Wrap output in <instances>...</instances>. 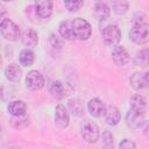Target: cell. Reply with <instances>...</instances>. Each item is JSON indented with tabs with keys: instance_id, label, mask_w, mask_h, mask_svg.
Listing matches in <instances>:
<instances>
[{
	"instance_id": "1",
	"label": "cell",
	"mask_w": 149,
	"mask_h": 149,
	"mask_svg": "<svg viewBox=\"0 0 149 149\" xmlns=\"http://www.w3.org/2000/svg\"><path fill=\"white\" fill-rule=\"evenodd\" d=\"M71 27H72V31L74 35V38L80 40V41H86L92 33L91 29V24L81 17H76L72 22H71Z\"/></svg>"
},
{
	"instance_id": "2",
	"label": "cell",
	"mask_w": 149,
	"mask_h": 149,
	"mask_svg": "<svg viewBox=\"0 0 149 149\" xmlns=\"http://www.w3.org/2000/svg\"><path fill=\"white\" fill-rule=\"evenodd\" d=\"M129 38L136 44H146L149 42V24L146 22L135 24L129 31Z\"/></svg>"
},
{
	"instance_id": "3",
	"label": "cell",
	"mask_w": 149,
	"mask_h": 149,
	"mask_svg": "<svg viewBox=\"0 0 149 149\" xmlns=\"http://www.w3.org/2000/svg\"><path fill=\"white\" fill-rule=\"evenodd\" d=\"M1 36L7 41H16L20 36V28L9 19L2 17L0 22Z\"/></svg>"
},
{
	"instance_id": "4",
	"label": "cell",
	"mask_w": 149,
	"mask_h": 149,
	"mask_svg": "<svg viewBox=\"0 0 149 149\" xmlns=\"http://www.w3.org/2000/svg\"><path fill=\"white\" fill-rule=\"evenodd\" d=\"M80 133L83 139L88 143H94L99 139V127L95 122L86 119L81 122Z\"/></svg>"
},
{
	"instance_id": "5",
	"label": "cell",
	"mask_w": 149,
	"mask_h": 149,
	"mask_svg": "<svg viewBox=\"0 0 149 149\" xmlns=\"http://www.w3.org/2000/svg\"><path fill=\"white\" fill-rule=\"evenodd\" d=\"M101 36L106 45L116 47L121 40V31L115 24H109L102 29Z\"/></svg>"
},
{
	"instance_id": "6",
	"label": "cell",
	"mask_w": 149,
	"mask_h": 149,
	"mask_svg": "<svg viewBox=\"0 0 149 149\" xmlns=\"http://www.w3.org/2000/svg\"><path fill=\"white\" fill-rule=\"evenodd\" d=\"M26 86L28 90L36 92L40 91L44 86V78L43 74L37 70H31L26 76Z\"/></svg>"
},
{
	"instance_id": "7",
	"label": "cell",
	"mask_w": 149,
	"mask_h": 149,
	"mask_svg": "<svg viewBox=\"0 0 149 149\" xmlns=\"http://www.w3.org/2000/svg\"><path fill=\"white\" fill-rule=\"evenodd\" d=\"M144 111L130 108L126 114V123L133 129H137L144 125Z\"/></svg>"
},
{
	"instance_id": "8",
	"label": "cell",
	"mask_w": 149,
	"mask_h": 149,
	"mask_svg": "<svg viewBox=\"0 0 149 149\" xmlns=\"http://www.w3.org/2000/svg\"><path fill=\"white\" fill-rule=\"evenodd\" d=\"M70 123V116L68 109L62 104L57 105L55 108V125L59 129H65Z\"/></svg>"
},
{
	"instance_id": "9",
	"label": "cell",
	"mask_w": 149,
	"mask_h": 149,
	"mask_svg": "<svg viewBox=\"0 0 149 149\" xmlns=\"http://www.w3.org/2000/svg\"><path fill=\"white\" fill-rule=\"evenodd\" d=\"M52 0H35V12L38 16L47 19L52 13Z\"/></svg>"
},
{
	"instance_id": "10",
	"label": "cell",
	"mask_w": 149,
	"mask_h": 149,
	"mask_svg": "<svg viewBox=\"0 0 149 149\" xmlns=\"http://www.w3.org/2000/svg\"><path fill=\"white\" fill-rule=\"evenodd\" d=\"M112 59L116 65L123 66L129 62V54L126 50V48L121 45H116L112 51Z\"/></svg>"
},
{
	"instance_id": "11",
	"label": "cell",
	"mask_w": 149,
	"mask_h": 149,
	"mask_svg": "<svg viewBox=\"0 0 149 149\" xmlns=\"http://www.w3.org/2000/svg\"><path fill=\"white\" fill-rule=\"evenodd\" d=\"M87 109L88 113L94 116V118H101L102 115H105V105L98 99V98H93L87 102Z\"/></svg>"
},
{
	"instance_id": "12",
	"label": "cell",
	"mask_w": 149,
	"mask_h": 149,
	"mask_svg": "<svg viewBox=\"0 0 149 149\" xmlns=\"http://www.w3.org/2000/svg\"><path fill=\"white\" fill-rule=\"evenodd\" d=\"M121 119V114H120V111L118 107L115 106H108L105 111V121L107 125L109 126H115L119 123Z\"/></svg>"
},
{
	"instance_id": "13",
	"label": "cell",
	"mask_w": 149,
	"mask_h": 149,
	"mask_svg": "<svg viewBox=\"0 0 149 149\" xmlns=\"http://www.w3.org/2000/svg\"><path fill=\"white\" fill-rule=\"evenodd\" d=\"M21 41L26 47H36L38 43V35L34 29H26L21 34Z\"/></svg>"
},
{
	"instance_id": "14",
	"label": "cell",
	"mask_w": 149,
	"mask_h": 149,
	"mask_svg": "<svg viewBox=\"0 0 149 149\" xmlns=\"http://www.w3.org/2000/svg\"><path fill=\"white\" fill-rule=\"evenodd\" d=\"M5 74H6V78L8 80L16 83V81H19L21 79L22 71H21V69H20V66L17 64L12 63V64H9V65H7L5 68Z\"/></svg>"
},
{
	"instance_id": "15",
	"label": "cell",
	"mask_w": 149,
	"mask_h": 149,
	"mask_svg": "<svg viewBox=\"0 0 149 149\" xmlns=\"http://www.w3.org/2000/svg\"><path fill=\"white\" fill-rule=\"evenodd\" d=\"M7 108H8L9 114H12L13 116L23 115L27 112V105L22 100H14V101L9 102V105H8Z\"/></svg>"
},
{
	"instance_id": "16",
	"label": "cell",
	"mask_w": 149,
	"mask_h": 149,
	"mask_svg": "<svg viewBox=\"0 0 149 149\" xmlns=\"http://www.w3.org/2000/svg\"><path fill=\"white\" fill-rule=\"evenodd\" d=\"M58 31H59V35L62 36V38L70 40V41L71 40H74V35H73V31H72L71 22H69V21H62L59 23Z\"/></svg>"
},
{
	"instance_id": "17",
	"label": "cell",
	"mask_w": 149,
	"mask_h": 149,
	"mask_svg": "<svg viewBox=\"0 0 149 149\" xmlns=\"http://www.w3.org/2000/svg\"><path fill=\"white\" fill-rule=\"evenodd\" d=\"M94 16L100 21H104V20L108 19V16H109L108 6L104 2H97L95 6H94Z\"/></svg>"
},
{
	"instance_id": "18",
	"label": "cell",
	"mask_w": 149,
	"mask_h": 149,
	"mask_svg": "<svg viewBox=\"0 0 149 149\" xmlns=\"http://www.w3.org/2000/svg\"><path fill=\"white\" fill-rule=\"evenodd\" d=\"M49 91H50L51 95H52L55 99L61 100V99H63V98L65 97V88H64L63 84H62L61 81H58V80L51 83V85H50V87H49Z\"/></svg>"
},
{
	"instance_id": "19",
	"label": "cell",
	"mask_w": 149,
	"mask_h": 149,
	"mask_svg": "<svg viewBox=\"0 0 149 149\" xmlns=\"http://www.w3.org/2000/svg\"><path fill=\"white\" fill-rule=\"evenodd\" d=\"M35 61V55L30 49H23L21 50L19 55V62L23 66H30Z\"/></svg>"
},
{
	"instance_id": "20",
	"label": "cell",
	"mask_w": 149,
	"mask_h": 149,
	"mask_svg": "<svg viewBox=\"0 0 149 149\" xmlns=\"http://www.w3.org/2000/svg\"><path fill=\"white\" fill-rule=\"evenodd\" d=\"M134 63L139 66L149 65V48H144V49L137 51L134 57Z\"/></svg>"
},
{
	"instance_id": "21",
	"label": "cell",
	"mask_w": 149,
	"mask_h": 149,
	"mask_svg": "<svg viewBox=\"0 0 149 149\" xmlns=\"http://www.w3.org/2000/svg\"><path fill=\"white\" fill-rule=\"evenodd\" d=\"M129 83L132 85V87L136 91H140L142 90L144 86H146V83H144V74L140 73V72H134L130 78H129Z\"/></svg>"
},
{
	"instance_id": "22",
	"label": "cell",
	"mask_w": 149,
	"mask_h": 149,
	"mask_svg": "<svg viewBox=\"0 0 149 149\" xmlns=\"http://www.w3.org/2000/svg\"><path fill=\"white\" fill-rule=\"evenodd\" d=\"M129 104H130V108L144 111V108L147 106V99L143 95H141V94H134L130 98Z\"/></svg>"
},
{
	"instance_id": "23",
	"label": "cell",
	"mask_w": 149,
	"mask_h": 149,
	"mask_svg": "<svg viewBox=\"0 0 149 149\" xmlns=\"http://www.w3.org/2000/svg\"><path fill=\"white\" fill-rule=\"evenodd\" d=\"M10 125L15 129H21V128H24V127H27L29 125V119H28V116L26 114L13 116L10 119Z\"/></svg>"
},
{
	"instance_id": "24",
	"label": "cell",
	"mask_w": 149,
	"mask_h": 149,
	"mask_svg": "<svg viewBox=\"0 0 149 149\" xmlns=\"http://www.w3.org/2000/svg\"><path fill=\"white\" fill-rule=\"evenodd\" d=\"M128 1L127 0H115L113 3V12L118 15H123L128 10Z\"/></svg>"
},
{
	"instance_id": "25",
	"label": "cell",
	"mask_w": 149,
	"mask_h": 149,
	"mask_svg": "<svg viewBox=\"0 0 149 149\" xmlns=\"http://www.w3.org/2000/svg\"><path fill=\"white\" fill-rule=\"evenodd\" d=\"M69 108L74 116H79L83 113V105L79 99H71L69 100Z\"/></svg>"
},
{
	"instance_id": "26",
	"label": "cell",
	"mask_w": 149,
	"mask_h": 149,
	"mask_svg": "<svg viewBox=\"0 0 149 149\" xmlns=\"http://www.w3.org/2000/svg\"><path fill=\"white\" fill-rule=\"evenodd\" d=\"M64 5L69 12H78L84 5V0H64Z\"/></svg>"
},
{
	"instance_id": "27",
	"label": "cell",
	"mask_w": 149,
	"mask_h": 149,
	"mask_svg": "<svg viewBox=\"0 0 149 149\" xmlns=\"http://www.w3.org/2000/svg\"><path fill=\"white\" fill-rule=\"evenodd\" d=\"M101 140H102V143H104L105 146H111V144H113V135H112V133L108 132V130L104 132V133H102V136H101Z\"/></svg>"
},
{
	"instance_id": "28",
	"label": "cell",
	"mask_w": 149,
	"mask_h": 149,
	"mask_svg": "<svg viewBox=\"0 0 149 149\" xmlns=\"http://www.w3.org/2000/svg\"><path fill=\"white\" fill-rule=\"evenodd\" d=\"M50 42H51L52 47H55V48H56V47H57V48H61L62 44H63L61 37H59L57 34H55V33H52V34L50 35Z\"/></svg>"
},
{
	"instance_id": "29",
	"label": "cell",
	"mask_w": 149,
	"mask_h": 149,
	"mask_svg": "<svg viewBox=\"0 0 149 149\" xmlns=\"http://www.w3.org/2000/svg\"><path fill=\"white\" fill-rule=\"evenodd\" d=\"M119 147H120V148H128V149H130V148H136V144H135L133 141H130V140H128V139H125L123 141L120 142Z\"/></svg>"
},
{
	"instance_id": "30",
	"label": "cell",
	"mask_w": 149,
	"mask_h": 149,
	"mask_svg": "<svg viewBox=\"0 0 149 149\" xmlns=\"http://www.w3.org/2000/svg\"><path fill=\"white\" fill-rule=\"evenodd\" d=\"M144 83H146V86L149 88V71L144 74Z\"/></svg>"
},
{
	"instance_id": "31",
	"label": "cell",
	"mask_w": 149,
	"mask_h": 149,
	"mask_svg": "<svg viewBox=\"0 0 149 149\" xmlns=\"http://www.w3.org/2000/svg\"><path fill=\"white\" fill-rule=\"evenodd\" d=\"M3 2H7V1H13V0H2Z\"/></svg>"
}]
</instances>
